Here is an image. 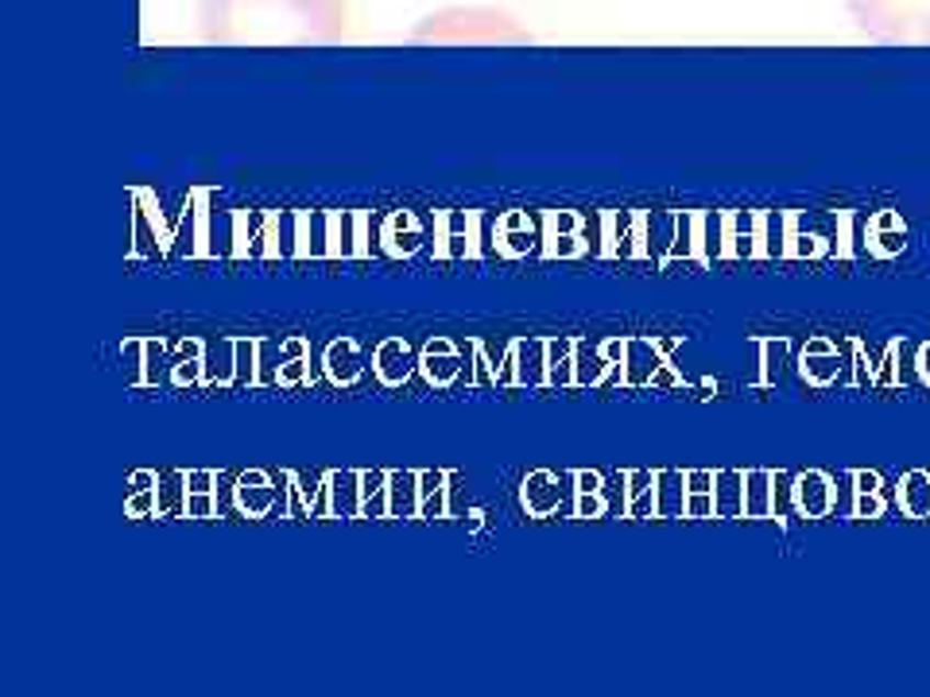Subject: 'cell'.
<instances>
[{
  "label": "cell",
  "mask_w": 930,
  "mask_h": 697,
  "mask_svg": "<svg viewBox=\"0 0 930 697\" xmlns=\"http://www.w3.org/2000/svg\"><path fill=\"white\" fill-rule=\"evenodd\" d=\"M845 9L869 40L930 47V0H845Z\"/></svg>",
  "instance_id": "3957f363"
},
{
  "label": "cell",
  "mask_w": 930,
  "mask_h": 697,
  "mask_svg": "<svg viewBox=\"0 0 930 697\" xmlns=\"http://www.w3.org/2000/svg\"><path fill=\"white\" fill-rule=\"evenodd\" d=\"M919 493H930V476L927 473H911V476H907L904 488H899V501H904V496H919ZM904 511H907V516H927L930 501L927 504H911V501H907Z\"/></svg>",
  "instance_id": "8992f818"
},
{
  "label": "cell",
  "mask_w": 930,
  "mask_h": 697,
  "mask_svg": "<svg viewBox=\"0 0 930 697\" xmlns=\"http://www.w3.org/2000/svg\"><path fill=\"white\" fill-rule=\"evenodd\" d=\"M869 248H873V256H896V252H904V237H907V229H904V222L899 225H892V233H881V225H876V217L873 222H869Z\"/></svg>",
  "instance_id": "5b68a950"
},
{
  "label": "cell",
  "mask_w": 930,
  "mask_h": 697,
  "mask_svg": "<svg viewBox=\"0 0 930 697\" xmlns=\"http://www.w3.org/2000/svg\"><path fill=\"white\" fill-rule=\"evenodd\" d=\"M346 20L341 0H198V32L222 47H322Z\"/></svg>",
  "instance_id": "6da1fadb"
},
{
  "label": "cell",
  "mask_w": 930,
  "mask_h": 697,
  "mask_svg": "<svg viewBox=\"0 0 930 697\" xmlns=\"http://www.w3.org/2000/svg\"><path fill=\"white\" fill-rule=\"evenodd\" d=\"M415 43H527L531 35L501 9H442L412 32Z\"/></svg>",
  "instance_id": "7a4b0ae2"
},
{
  "label": "cell",
  "mask_w": 930,
  "mask_h": 697,
  "mask_svg": "<svg viewBox=\"0 0 930 697\" xmlns=\"http://www.w3.org/2000/svg\"><path fill=\"white\" fill-rule=\"evenodd\" d=\"M919 372H922V380L930 384V345L922 349V357H919Z\"/></svg>",
  "instance_id": "52a82bcc"
},
{
  "label": "cell",
  "mask_w": 930,
  "mask_h": 697,
  "mask_svg": "<svg viewBox=\"0 0 930 697\" xmlns=\"http://www.w3.org/2000/svg\"><path fill=\"white\" fill-rule=\"evenodd\" d=\"M380 240H384V252L412 256L415 248H419L423 233H419V225H415L412 214H392L384 222V229H380Z\"/></svg>",
  "instance_id": "277c9868"
}]
</instances>
